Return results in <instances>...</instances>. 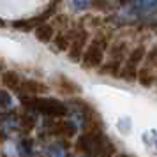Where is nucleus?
<instances>
[{
  "label": "nucleus",
  "instance_id": "obj_9",
  "mask_svg": "<svg viewBox=\"0 0 157 157\" xmlns=\"http://www.w3.org/2000/svg\"><path fill=\"white\" fill-rule=\"evenodd\" d=\"M23 79H25V76H21L18 71L0 72V83L6 86L9 92H14L18 95H21L23 92Z\"/></svg>",
  "mask_w": 157,
  "mask_h": 157
},
{
  "label": "nucleus",
  "instance_id": "obj_11",
  "mask_svg": "<svg viewBox=\"0 0 157 157\" xmlns=\"http://www.w3.org/2000/svg\"><path fill=\"white\" fill-rule=\"evenodd\" d=\"M53 81H55V86H57L64 95L74 97V95H79V94H81V88L78 86V83H76V81H72V79H69L67 76H64V74L55 76Z\"/></svg>",
  "mask_w": 157,
  "mask_h": 157
},
{
  "label": "nucleus",
  "instance_id": "obj_1",
  "mask_svg": "<svg viewBox=\"0 0 157 157\" xmlns=\"http://www.w3.org/2000/svg\"><path fill=\"white\" fill-rule=\"evenodd\" d=\"M21 104L27 109L36 111L46 118H65L69 115V104L55 97H44V95H21Z\"/></svg>",
  "mask_w": 157,
  "mask_h": 157
},
{
  "label": "nucleus",
  "instance_id": "obj_16",
  "mask_svg": "<svg viewBox=\"0 0 157 157\" xmlns=\"http://www.w3.org/2000/svg\"><path fill=\"white\" fill-rule=\"evenodd\" d=\"M71 6L74 11L83 13V11H88L94 6V0H71Z\"/></svg>",
  "mask_w": 157,
  "mask_h": 157
},
{
  "label": "nucleus",
  "instance_id": "obj_8",
  "mask_svg": "<svg viewBox=\"0 0 157 157\" xmlns=\"http://www.w3.org/2000/svg\"><path fill=\"white\" fill-rule=\"evenodd\" d=\"M44 125L48 127L51 134L60 138V140H72L78 134V125L67 118H46Z\"/></svg>",
  "mask_w": 157,
  "mask_h": 157
},
{
  "label": "nucleus",
  "instance_id": "obj_17",
  "mask_svg": "<svg viewBox=\"0 0 157 157\" xmlns=\"http://www.w3.org/2000/svg\"><path fill=\"white\" fill-rule=\"evenodd\" d=\"M50 157H67L65 147H62L60 143H53L50 147Z\"/></svg>",
  "mask_w": 157,
  "mask_h": 157
},
{
  "label": "nucleus",
  "instance_id": "obj_14",
  "mask_svg": "<svg viewBox=\"0 0 157 157\" xmlns=\"http://www.w3.org/2000/svg\"><path fill=\"white\" fill-rule=\"evenodd\" d=\"M48 90V86L44 85L43 81H37L32 78H25L23 79V92L21 95H43ZM20 95V97H21Z\"/></svg>",
  "mask_w": 157,
  "mask_h": 157
},
{
  "label": "nucleus",
  "instance_id": "obj_10",
  "mask_svg": "<svg viewBox=\"0 0 157 157\" xmlns=\"http://www.w3.org/2000/svg\"><path fill=\"white\" fill-rule=\"evenodd\" d=\"M14 131H21L20 127V115L16 113H4L0 115V136H9Z\"/></svg>",
  "mask_w": 157,
  "mask_h": 157
},
{
  "label": "nucleus",
  "instance_id": "obj_13",
  "mask_svg": "<svg viewBox=\"0 0 157 157\" xmlns=\"http://www.w3.org/2000/svg\"><path fill=\"white\" fill-rule=\"evenodd\" d=\"M34 32H36L37 41H41V43H44V44H51L53 37L57 34V27L51 21H46V23H43V25H39Z\"/></svg>",
  "mask_w": 157,
  "mask_h": 157
},
{
  "label": "nucleus",
  "instance_id": "obj_6",
  "mask_svg": "<svg viewBox=\"0 0 157 157\" xmlns=\"http://www.w3.org/2000/svg\"><path fill=\"white\" fill-rule=\"evenodd\" d=\"M155 72H157V46H154L152 50L147 51V57L143 60V65L136 81L143 86V88H152L155 83Z\"/></svg>",
  "mask_w": 157,
  "mask_h": 157
},
{
  "label": "nucleus",
  "instance_id": "obj_3",
  "mask_svg": "<svg viewBox=\"0 0 157 157\" xmlns=\"http://www.w3.org/2000/svg\"><path fill=\"white\" fill-rule=\"evenodd\" d=\"M129 51H131L129 43L124 41V39H118V41H115L113 44H109L106 60H104L102 65L99 67V74H102V76H113V78L120 76L122 65L125 62Z\"/></svg>",
  "mask_w": 157,
  "mask_h": 157
},
{
  "label": "nucleus",
  "instance_id": "obj_7",
  "mask_svg": "<svg viewBox=\"0 0 157 157\" xmlns=\"http://www.w3.org/2000/svg\"><path fill=\"white\" fill-rule=\"evenodd\" d=\"M90 34L86 29H72V37H71V44L67 48V57L71 62H81V57L85 53L86 44L90 43Z\"/></svg>",
  "mask_w": 157,
  "mask_h": 157
},
{
  "label": "nucleus",
  "instance_id": "obj_5",
  "mask_svg": "<svg viewBox=\"0 0 157 157\" xmlns=\"http://www.w3.org/2000/svg\"><path fill=\"white\" fill-rule=\"evenodd\" d=\"M58 4H60V0H55L51 6H48V7L44 9L41 14L34 16V18H29V20H27V18H25V20H16V21L11 23V27L16 29V30H20V32H34L39 25H43V23L50 21L51 18H55Z\"/></svg>",
  "mask_w": 157,
  "mask_h": 157
},
{
  "label": "nucleus",
  "instance_id": "obj_12",
  "mask_svg": "<svg viewBox=\"0 0 157 157\" xmlns=\"http://www.w3.org/2000/svg\"><path fill=\"white\" fill-rule=\"evenodd\" d=\"M71 37H72V29H62V30H57V34L51 41V50L57 51V53H64L67 51L69 44H71Z\"/></svg>",
  "mask_w": 157,
  "mask_h": 157
},
{
  "label": "nucleus",
  "instance_id": "obj_4",
  "mask_svg": "<svg viewBox=\"0 0 157 157\" xmlns=\"http://www.w3.org/2000/svg\"><path fill=\"white\" fill-rule=\"evenodd\" d=\"M147 51H148V48L145 44H136V46H132L131 51H129L127 58H125V62H124V65H122V71H120V76L118 78L125 79L129 83L136 81L138 72H140V69H141V65H143V60L147 57Z\"/></svg>",
  "mask_w": 157,
  "mask_h": 157
},
{
  "label": "nucleus",
  "instance_id": "obj_2",
  "mask_svg": "<svg viewBox=\"0 0 157 157\" xmlns=\"http://www.w3.org/2000/svg\"><path fill=\"white\" fill-rule=\"evenodd\" d=\"M109 43H111V36H108L104 32H99L95 37H92L81 57V62H79L81 67L86 71H99L102 62L106 60Z\"/></svg>",
  "mask_w": 157,
  "mask_h": 157
},
{
  "label": "nucleus",
  "instance_id": "obj_15",
  "mask_svg": "<svg viewBox=\"0 0 157 157\" xmlns=\"http://www.w3.org/2000/svg\"><path fill=\"white\" fill-rule=\"evenodd\" d=\"M13 108V95L7 88H0V109Z\"/></svg>",
  "mask_w": 157,
  "mask_h": 157
},
{
  "label": "nucleus",
  "instance_id": "obj_18",
  "mask_svg": "<svg viewBox=\"0 0 157 157\" xmlns=\"http://www.w3.org/2000/svg\"><path fill=\"white\" fill-rule=\"evenodd\" d=\"M115 157H132V155H129V154H118V155H115Z\"/></svg>",
  "mask_w": 157,
  "mask_h": 157
}]
</instances>
